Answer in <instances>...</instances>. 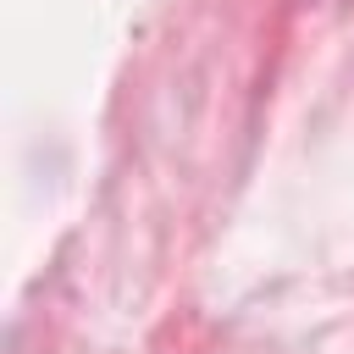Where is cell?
Segmentation results:
<instances>
[]
</instances>
